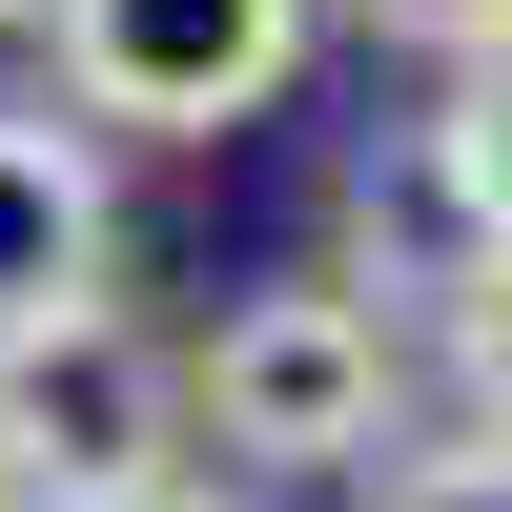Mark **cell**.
<instances>
[{"label":"cell","instance_id":"obj_2","mask_svg":"<svg viewBox=\"0 0 512 512\" xmlns=\"http://www.w3.org/2000/svg\"><path fill=\"white\" fill-rule=\"evenodd\" d=\"M62 41V123H123V144H226L308 82L328 0H41Z\"/></svg>","mask_w":512,"mask_h":512},{"label":"cell","instance_id":"obj_5","mask_svg":"<svg viewBox=\"0 0 512 512\" xmlns=\"http://www.w3.org/2000/svg\"><path fill=\"white\" fill-rule=\"evenodd\" d=\"M410 369H451V431H492V451H512V267H492V287H472V308H451Z\"/></svg>","mask_w":512,"mask_h":512},{"label":"cell","instance_id":"obj_8","mask_svg":"<svg viewBox=\"0 0 512 512\" xmlns=\"http://www.w3.org/2000/svg\"><path fill=\"white\" fill-rule=\"evenodd\" d=\"M431 144L472 164V205H492V226H512V41H492L472 82H451V103H431Z\"/></svg>","mask_w":512,"mask_h":512},{"label":"cell","instance_id":"obj_6","mask_svg":"<svg viewBox=\"0 0 512 512\" xmlns=\"http://www.w3.org/2000/svg\"><path fill=\"white\" fill-rule=\"evenodd\" d=\"M369 512H512V451H492V431H431V451H369Z\"/></svg>","mask_w":512,"mask_h":512},{"label":"cell","instance_id":"obj_4","mask_svg":"<svg viewBox=\"0 0 512 512\" xmlns=\"http://www.w3.org/2000/svg\"><path fill=\"white\" fill-rule=\"evenodd\" d=\"M123 205H103V123L62 103H0V349H41V328L123 308Z\"/></svg>","mask_w":512,"mask_h":512},{"label":"cell","instance_id":"obj_11","mask_svg":"<svg viewBox=\"0 0 512 512\" xmlns=\"http://www.w3.org/2000/svg\"><path fill=\"white\" fill-rule=\"evenodd\" d=\"M0 21H41V0H0Z\"/></svg>","mask_w":512,"mask_h":512},{"label":"cell","instance_id":"obj_9","mask_svg":"<svg viewBox=\"0 0 512 512\" xmlns=\"http://www.w3.org/2000/svg\"><path fill=\"white\" fill-rule=\"evenodd\" d=\"M0 512H41V472H21V431H0Z\"/></svg>","mask_w":512,"mask_h":512},{"label":"cell","instance_id":"obj_10","mask_svg":"<svg viewBox=\"0 0 512 512\" xmlns=\"http://www.w3.org/2000/svg\"><path fill=\"white\" fill-rule=\"evenodd\" d=\"M144 512H246V492H205V472H185V492H144Z\"/></svg>","mask_w":512,"mask_h":512},{"label":"cell","instance_id":"obj_7","mask_svg":"<svg viewBox=\"0 0 512 512\" xmlns=\"http://www.w3.org/2000/svg\"><path fill=\"white\" fill-rule=\"evenodd\" d=\"M328 21H369L390 62H451V82H472L492 41H512V0H328Z\"/></svg>","mask_w":512,"mask_h":512},{"label":"cell","instance_id":"obj_1","mask_svg":"<svg viewBox=\"0 0 512 512\" xmlns=\"http://www.w3.org/2000/svg\"><path fill=\"white\" fill-rule=\"evenodd\" d=\"M390 410H410V328L369 287H246L185 349V451L226 472H369Z\"/></svg>","mask_w":512,"mask_h":512},{"label":"cell","instance_id":"obj_3","mask_svg":"<svg viewBox=\"0 0 512 512\" xmlns=\"http://www.w3.org/2000/svg\"><path fill=\"white\" fill-rule=\"evenodd\" d=\"M0 431H21L41 512H144V492H185V349L144 308H82L41 349H0Z\"/></svg>","mask_w":512,"mask_h":512}]
</instances>
